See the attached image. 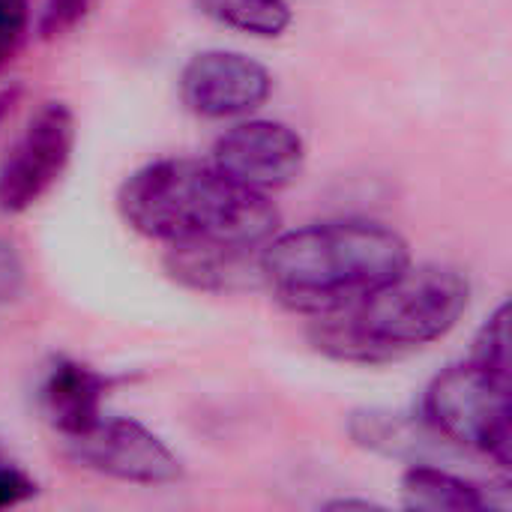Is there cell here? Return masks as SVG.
<instances>
[{
  "label": "cell",
  "mask_w": 512,
  "mask_h": 512,
  "mask_svg": "<svg viewBox=\"0 0 512 512\" xmlns=\"http://www.w3.org/2000/svg\"><path fill=\"white\" fill-rule=\"evenodd\" d=\"M117 210L132 231L168 246L258 252L279 231L267 192L198 159H159L132 171L117 192Z\"/></svg>",
  "instance_id": "1"
},
{
  "label": "cell",
  "mask_w": 512,
  "mask_h": 512,
  "mask_svg": "<svg viewBox=\"0 0 512 512\" xmlns=\"http://www.w3.org/2000/svg\"><path fill=\"white\" fill-rule=\"evenodd\" d=\"M408 264V240L381 222L363 219L276 231L258 252L261 285L282 306L309 318L369 294Z\"/></svg>",
  "instance_id": "2"
},
{
  "label": "cell",
  "mask_w": 512,
  "mask_h": 512,
  "mask_svg": "<svg viewBox=\"0 0 512 512\" xmlns=\"http://www.w3.org/2000/svg\"><path fill=\"white\" fill-rule=\"evenodd\" d=\"M471 300L468 279L441 264L414 261L369 294L312 315V345L339 363L378 366L444 339Z\"/></svg>",
  "instance_id": "3"
},
{
  "label": "cell",
  "mask_w": 512,
  "mask_h": 512,
  "mask_svg": "<svg viewBox=\"0 0 512 512\" xmlns=\"http://www.w3.org/2000/svg\"><path fill=\"white\" fill-rule=\"evenodd\" d=\"M423 420L447 444L483 453L501 468L512 462L510 381L477 363L447 366L423 396Z\"/></svg>",
  "instance_id": "4"
},
{
  "label": "cell",
  "mask_w": 512,
  "mask_h": 512,
  "mask_svg": "<svg viewBox=\"0 0 512 512\" xmlns=\"http://www.w3.org/2000/svg\"><path fill=\"white\" fill-rule=\"evenodd\" d=\"M75 150V114L63 102L42 105L0 162V210L24 213L63 177Z\"/></svg>",
  "instance_id": "5"
},
{
  "label": "cell",
  "mask_w": 512,
  "mask_h": 512,
  "mask_svg": "<svg viewBox=\"0 0 512 512\" xmlns=\"http://www.w3.org/2000/svg\"><path fill=\"white\" fill-rule=\"evenodd\" d=\"M69 456L87 471L135 486H171L183 477L168 444L129 417L99 420L90 432L69 438Z\"/></svg>",
  "instance_id": "6"
},
{
  "label": "cell",
  "mask_w": 512,
  "mask_h": 512,
  "mask_svg": "<svg viewBox=\"0 0 512 512\" xmlns=\"http://www.w3.org/2000/svg\"><path fill=\"white\" fill-rule=\"evenodd\" d=\"M270 93V69L240 51H201L180 72L183 105L207 120L252 114L270 99Z\"/></svg>",
  "instance_id": "7"
},
{
  "label": "cell",
  "mask_w": 512,
  "mask_h": 512,
  "mask_svg": "<svg viewBox=\"0 0 512 512\" xmlns=\"http://www.w3.org/2000/svg\"><path fill=\"white\" fill-rule=\"evenodd\" d=\"M213 165L258 192L285 189L303 174L306 144L288 123L243 120L216 138Z\"/></svg>",
  "instance_id": "8"
},
{
  "label": "cell",
  "mask_w": 512,
  "mask_h": 512,
  "mask_svg": "<svg viewBox=\"0 0 512 512\" xmlns=\"http://www.w3.org/2000/svg\"><path fill=\"white\" fill-rule=\"evenodd\" d=\"M111 390V378L78 363L57 360L39 390L42 411L48 423L69 441L90 432L102 420V402Z\"/></svg>",
  "instance_id": "9"
},
{
  "label": "cell",
  "mask_w": 512,
  "mask_h": 512,
  "mask_svg": "<svg viewBox=\"0 0 512 512\" xmlns=\"http://www.w3.org/2000/svg\"><path fill=\"white\" fill-rule=\"evenodd\" d=\"M258 252L216 246H171L165 267L177 282L195 291H240L249 285H261Z\"/></svg>",
  "instance_id": "10"
},
{
  "label": "cell",
  "mask_w": 512,
  "mask_h": 512,
  "mask_svg": "<svg viewBox=\"0 0 512 512\" xmlns=\"http://www.w3.org/2000/svg\"><path fill=\"white\" fill-rule=\"evenodd\" d=\"M402 504L417 512H480L495 507L492 492L480 483L426 462H414L402 474Z\"/></svg>",
  "instance_id": "11"
},
{
  "label": "cell",
  "mask_w": 512,
  "mask_h": 512,
  "mask_svg": "<svg viewBox=\"0 0 512 512\" xmlns=\"http://www.w3.org/2000/svg\"><path fill=\"white\" fill-rule=\"evenodd\" d=\"M351 435L357 444L384 453V456H417L423 450V441L429 435H438L429 429V423H417L414 417L390 414V411H363L351 417Z\"/></svg>",
  "instance_id": "12"
},
{
  "label": "cell",
  "mask_w": 512,
  "mask_h": 512,
  "mask_svg": "<svg viewBox=\"0 0 512 512\" xmlns=\"http://www.w3.org/2000/svg\"><path fill=\"white\" fill-rule=\"evenodd\" d=\"M195 6L216 24L261 39H276L291 27L288 0H195Z\"/></svg>",
  "instance_id": "13"
},
{
  "label": "cell",
  "mask_w": 512,
  "mask_h": 512,
  "mask_svg": "<svg viewBox=\"0 0 512 512\" xmlns=\"http://www.w3.org/2000/svg\"><path fill=\"white\" fill-rule=\"evenodd\" d=\"M471 363L510 381V306L501 303L474 339Z\"/></svg>",
  "instance_id": "14"
},
{
  "label": "cell",
  "mask_w": 512,
  "mask_h": 512,
  "mask_svg": "<svg viewBox=\"0 0 512 512\" xmlns=\"http://www.w3.org/2000/svg\"><path fill=\"white\" fill-rule=\"evenodd\" d=\"M93 6H96V0H45L36 30L42 39H60L69 30H75L90 15Z\"/></svg>",
  "instance_id": "15"
},
{
  "label": "cell",
  "mask_w": 512,
  "mask_h": 512,
  "mask_svg": "<svg viewBox=\"0 0 512 512\" xmlns=\"http://www.w3.org/2000/svg\"><path fill=\"white\" fill-rule=\"evenodd\" d=\"M30 30V0H0V69L21 51Z\"/></svg>",
  "instance_id": "16"
},
{
  "label": "cell",
  "mask_w": 512,
  "mask_h": 512,
  "mask_svg": "<svg viewBox=\"0 0 512 512\" xmlns=\"http://www.w3.org/2000/svg\"><path fill=\"white\" fill-rule=\"evenodd\" d=\"M24 288V261L9 240L0 237V306L15 300Z\"/></svg>",
  "instance_id": "17"
},
{
  "label": "cell",
  "mask_w": 512,
  "mask_h": 512,
  "mask_svg": "<svg viewBox=\"0 0 512 512\" xmlns=\"http://www.w3.org/2000/svg\"><path fill=\"white\" fill-rule=\"evenodd\" d=\"M33 495H36V483L24 471H18L12 465H0V510L18 507V504L30 501Z\"/></svg>",
  "instance_id": "18"
},
{
  "label": "cell",
  "mask_w": 512,
  "mask_h": 512,
  "mask_svg": "<svg viewBox=\"0 0 512 512\" xmlns=\"http://www.w3.org/2000/svg\"><path fill=\"white\" fill-rule=\"evenodd\" d=\"M327 510H378V504H372V501H351V498H342V501L327 504Z\"/></svg>",
  "instance_id": "19"
},
{
  "label": "cell",
  "mask_w": 512,
  "mask_h": 512,
  "mask_svg": "<svg viewBox=\"0 0 512 512\" xmlns=\"http://www.w3.org/2000/svg\"><path fill=\"white\" fill-rule=\"evenodd\" d=\"M12 102H15V90H6V93H0V123H3L6 111L12 108Z\"/></svg>",
  "instance_id": "20"
}]
</instances>
